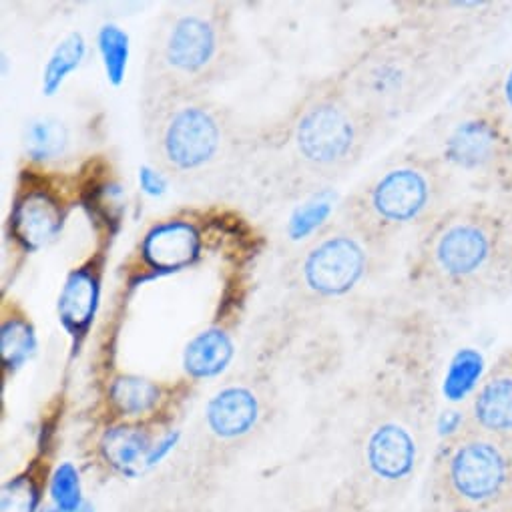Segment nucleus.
Listing matches in <instances>:
<instances>
[{"label": "nucleus", "instance_id": "f3484780", "mask_svg": "<svg viewBox=\"0 0 512 512\" xmlns=\"http://www.w3.org/2000/svg\"><path fill=\"white\" fill-rule=\"evenodd\" d=\"M153 440L149 430L133 424L115 426L101 438V452L105 460L119 472H133L141 462L149 460Z\"/></svg>", "mask_w": 512, "mask_h": 512}, {"label": "nucleus", "instance_id": "f257e3e1", "mask_svg": "<svg viewBox=\"0 0 512 512\" xmlns=\"http://www.w3.org/2000/svg\"><path fill=\"white\" fill-rule=\"evenodd\" d=\"M237 39L223 5L205 3L175 9L159 23L145 65L141 99L199 93L231 69Z\"/></svg>", "mask_w": 512, "mask_h": 512}, {"label": "nucleus", "instance_id": "dca6fc26", "mask_svg": "<svg viewBox=\"0 0 512 512\" xmlns=\"http://www.w3.org/2000/svg\"><path fill=\"white\" fill-rule=\"evenodd\" d=\"M233 358L231 336L219 328L197 334L185 348L183 366L191 378H211L227 368Z\"/></svg>", "mask_w": 512, "mask_h": 512}, {"label": "nucleus", "instance_id": "ddd939ff", "mask_svg": "<svg viewBox=\"0 0 512 512\" xmlns=\"http://www.w3.org/2000/svg\"><path fill=\"white\" fill-rule=\"evenodd\" d=\"M141 253L153 270L177 272L197 262L201 253V237L189 221H159L145 233Z\"/></svg>", "mask_w": 512, "mask_h": 512}, {"label": "nucleus", "instance_id": "393cba45", "mask_svg": "<svg viewBox=\"0 0 512 512\" xmlns=\"http://www.w3.org/2000/svg\"><path fill=\"white\" fill-rule=\"evenodd\" d=\"M364 500L350 488L346 494H334L332 500L314 508L312 512H364Z\"/></svg>", "mask_w": 512, "mask_h": 512}, {"label": "nucleus", "instance_id": "7ed1b4c3", "mask_svg": "<svg viewBox=\"0 0 512 512\" xmlns=\"http://www.w3.org/2000/svg\"><path fill=\"white\" fill-rule=\"evenodd\" d=\"M141 119L149 155L163 175L203 177L231 149L229 117L207 95L181 93L141 99Z\"/></svg>", "mask_w": 512, "mask_h": 512}, {"label": "nucleus", "instance_id": "aec40b11", "mask_svg": "<svg viewBox=\"0 0 512 512\" xmlns=\"http://www.w3.org/2000/svg\"><path fill=\"white\" fill-rule=\"evenodd\" d=\"M69 145V129L53 117H41L25 129V149L35 161L57 159Z\"/></svg>", "mask_w": 512, "mask_h": 512}, {"label": "nucleus", "instance_id": "6ab92c4d", "mask_svg": "<svg viewBox=\"0 0 512 512\" xmlns=\"http://www.w3.org/2000/svg\"><path fill=\"white\" fill-rule=\"evenodd\" d=\"M109 396L119 414L141 416L157 406L161 390L151 380L139 376H119L113 380Z\"/></svg>", "mask_w": 512, "mask_h": 512}, {"label": "nucleus", "instance_id": "2eb2a0df", "mask_svg": "<svg viewBox=\"0 0 512 512\" xmlns=\"http://www.w3.org/2000/svg\"><path fill=\"white\" fill-rule=\"evenodd\" d=\"M101 298V262L91 260L71 272L59 298V318L73 336L89 332Z\"/></svg>", "mask_w": 512, "mask_h": 512}, {"label": "nucleus", "instance_id": "b1692460", "mask_svg": "<svg viewBox=\"0 0 512 512\" xmlns=\"http://www.w3.org/2000/svg\"><path fill=\"white\" fill-rule=\"evenodd\" d=\"M53 498L63 512H75L79 506V476L71 464L57 470L53 478Z\"/></svg>", "mask_w": 512, "mask_h": 512}, {"label": "nucleus", "instance_id": "a211bd4d", "mask_svg": "<svg viewBox=\"0 0 512 512\" xmlns=\"http://www.w3.org/2000/svg\"><path fill=\"white\" fill-rule=\"evenodd\" d=\"M35 346L37 338L29 316L15 304L5 306L0 320V354L5 366L9 370L21 368L35 352Z\"/></svg>", "mask_w": 512, "mask_h": 512}, {"label": "nucleus", "instance_id": "423d86ee", "mask_svg": "<svg viewBox=\"0 0 512 512\" xmlns=\"http://www.w3.org/2000/svg\"><path fill=\"white\" fill-rule=\"evenodd\" d=\"M376 127L378 123L334 83L298 109L290 127L292 155L306 173L334 179L362 159Z\"/></svg>", "mask_w": 512, "mask_h": 512}, {"label": "nucleus", "instance_id": "412c9836", "mask_svg": "<svg viewBox=\"0 0 512 512\" xmlns=\"http://www.w3.org/2000/svg\"><path fill=\"white\" fill-rule=\"evenodd\" d=\"M85 57V41L79 33L69 35L53 53L51 61L47 63L45 75H43V91L47 95H53L61 83L71 75Z\"/></svg>", "mask_w": 512, "mask_h": 512}, {"label": "nucleus", "instance_id": "f03ea898", "mask_svg": "<svg viewBox=\"0 0 512 512\" xmlns=\"http://www.w3.org/2000/svg\"><path fill=\"white\" fill-rule=\"evenodd\" d=\"M442 79L436 41L416 33L370 45L334 83L380 125L416 111L440 89Z\"/></svg>", "mask_w": 512, "mask_h": 512}, {"label": "nucleus", "instance_id": "20e7f679", "mask_svg": "<svg viewBox=\"0 0 512 512\" xmlns=\"http://www.w3.org/2000/svg\"><path fill=\"white\" fill-rule=\"evenodd\" d=\"M432 490L446 512H512V444L460 426L436 454Z\"/></svg>", "mask_w": 512, "mask_h": 512}, {"label": "nucleus", "instance_id": "9d476101", "mask_svg": "<svg viewBox=\"0 0 512 512\" xmlns=\"http://www.w3.org/2000/svg\"><path fill=\"white\" fill-rule=\"evenodd\" d=\"M262 418L264 398L251 384H227L205 408V428L223 444H235L251 436Z\"/></svg>", "mask_w": 512, "mask_h": 512}, {"label": "nucleus", "instance_id": "5701e85b", "mask_svg": "<svg viewBox=\"0 0 512 512\" xmlns=\"http://www.w3.org/2000/svg\"><path fill=\"white\" fill-rule=\"evenodd\" d=\"M330 211H332V197L330 195L322 193V195L312 197L292 217L290 233L294 235V239H304V237L312 235L328 219Z\"/></svg>", "mask_w": 512, "mask_h": 512}, {"label": "nucleus", "instance_id": "6e6552de", "mask_svg": "<svg viewBox=\"0 0 512 512\" xmlns=\"http://www.w3.org/2000/svg\"><path fill=\"white\" fill-rule=\"evenodd\" d=\"M422 458L420 424L404 410L378 412L358 434L350 488L366 504L394 502L416 478Z\"/></svg>", "mask_w": 512, "mask_h": 512}, {"label": "nucleus", "instance_id": "1a4fd4ad", "mask_svg": "<svg viewBox=\"0 0 512 512\" xmlns=\"http://www.w3.org/2000/svg\"><path fill=\"white\" fill-rule=\"evenodd\" d=\"M378 251L380 245L342 215L300 251L294 264V284L320 300L342 298L368 278Z\"/></svg>", "mask_w": 512, "mask_h": 512}, {"label": "nucleus", "instance_id": "9b49d317", "mask_svg": "<svg viewBox=\"0 0 512 512\" xmlns=\"http://www.w3.org/2000/svg\"><path fill=\"white\" fill-rule=\"evenodd\" d=\"M464 424L512 444V356L500 360L482 378Z\"/></svg>", "mask_w": 512, "mask_h": 512}, {"label": "nucleus", "instance_id": "4468645a", "mask_svg": "<svg viewBox=\"0 0 512 512\" xmlns=\"http://www.w3.org/2000/svg\"><path fill=\"white\" fill-rule=\"evenodd\" d=\"M504 155V135L492 119L480 117L460 123L446 139L444 157L448 163L474 171L494 165Z\"/></svg>", "mask_w": 512, "mask_h": 512}, {"label": "nucleus", "instance_id": "a878e982", "mask_svg": "<svg viewBox=\"0 0 512 512\" xmlns=\"http://www.w3.org/2000/svg\"><path fill=\"white\" fill-rule=\"evenodd\" d=\"M139 181L141 187L149 193V195H161L165 191V177L157 167H143L139 173Z\"/></svg>", "mask_w": 512, "mask_h": 512}, {"label": "nucleus", "instance_id": "0eeeda50", "mask_svg": "<svg viewBox=\"0 0 512 512\" xmlns=\"http://www.w3.org/2000/svg\"><path fill=\"white\" fill-rule=\"evenodd\" d=\"M432 221L418 251V278L440 294H458L482 282L500 251L498 221L474 209Z\"/></svg>", "mask_w": 512, "mask_h": 512}, {"label": "nucleus", "instance_id": "bb28decb", "mask_svg": "<svg viewBox=\"0 0 512 512\" xmlns=\"http://www.w3.org/2000/svg\"><path fill=\"white\" fill-rule=\"evenodd\" d=\"M502 101L512 111V67L506 71L502 81Z\"/></svg>", "mask_w": 512, "mask_h": 512}, {"label": "nucleus", "instance_id": "39448f33", "mask_svg": "<svg viewBox=\"0 0 512 512\" xmlns=\"http://www.w3.org/2000/svg\"><path fill=\"white\" fill-rule=\"evenodd\" d=\"M442 195L440 163L406 157L364 183L348 199L344 217L382 247L396 233L434 219Z\"/></svg>", "mask_w": 512, "mask_h": 512}, {"label": "nucleus", "instance_id": "4be33fe9", "mask_svg": "<svg viewBox=\"0 0 512 512\" xmlns=\"http://www.w3.org/2000/svg\"><path fill=\"white\" fill-rule=\"evenodd\" d=\"M99 47L105 61V71L111 83H121L125 69H127V57H129V39L127 35L113 25L103 27L99 35Z\"/></svg>", "mask_w": 512, "mask_h": 512}, {"label": "nucleus", "instance_id": "f8f14e48", "mask_svg": "<svg viewBox=\"0 0 512 512\" xmlns=\"http://www.w3.org/2000/svg\"><path fill=\"white\" fill-rule=\"evenodd\" d=\"M65 215L63 201L51 189H21L13 205L11 229L25 249L35 251L61 233Z\"/></svg>", "mask_w": 512, "mask_h": 512}]
</instances>
